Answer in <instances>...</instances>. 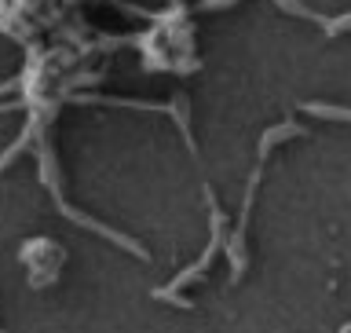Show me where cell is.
Segmentation results:
<instances>
[{
    "mask_svg": "<svg viewBox=\"0 0 351 333\" xmlns=\"http://www.w3.org/2000/svg\"><path fill=\"white\" fill-rule=\"evenodd\" d=\"M307 114H318V117H333V121H351V110L344 106H322V103H304Z\"/></svg>",
    "mask_w": 351,
    "mask_h": 333,
    "instance_id": "1",
    "label": "cell"
},
{
    "mask_svg": "<svg viewBox=\"0 0 351 333\" xmlns=\"http://www.w3.org/2000/svg\"><path fill=\"white\" fill-rule=\"evenodd\" d=\"M227 4H234V0H205L202 8H227Z\"/></svg>",
    "mask_w": 351,
    "mask_h": 333,
    "instance_id": "2",
    "label": "cell"
}]
</instances>
